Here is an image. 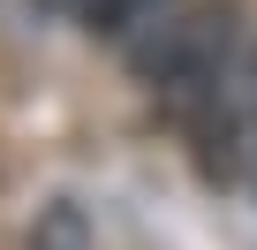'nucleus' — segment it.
Returning <instances> with one entry per match:
<instances>
[{
	"mask_svg": "<svg viewBox=\"0 0 257 250\" xmlns=\"http://www.w3.org/2000/svg\"><path fill=\"white\" fill-rule=\"evenodd\" d=\"M227 46H234V31L219 8H167L128 38V61L152 91L189 106V99H212L227 84Z\"/></svg>",
	"mask_w": 257,
	"mask_h": 250,
	"instance_id": "obj_1",
	"label": "nucleus"
},
{
	"mask_svg": "<svg viewBox=\"0 0 257 250\" xmlns=\"http://www.w3.org/2000/svg\"><path fill=\"white\" fill-rule=\"evenodd\" d=\"M167 8H174V0H61V16H76L91 38H137Z\"/></svg>",
	"mask_w": 257,
	"mask_h": 250,
	"instance_id": "obj_2",
	"label": "nucleus"
},
{
	"mask_svg": "<svg viewBox=\"0 0 257 250\" xmlns=\"http://www.w3.org/2000/svg\"><path fill=\"white\" fill-rule=\"evenodd\" d=\"M46 8H61V0H46Z\"/></svg>",
	"mask_w": 257,
	"mask_h": 250,
	"instance_id": "obj_3",
	"label": "nucleus"
}]
</instances>
